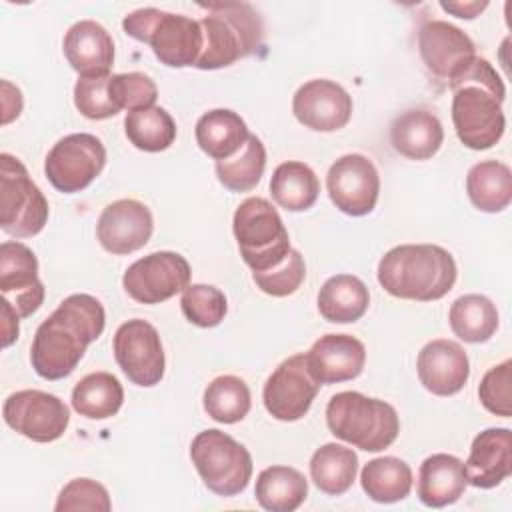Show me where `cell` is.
Listing matches in <instances>:
<instances>
[{
	"mask_svg": "<svg viewBox=\"0 0 512 512\" xmlns=\"http://www.w3.org/2000/svg\"><path fill=\"white\" fill-rule=\"evenodd\" d=\"M376 276L394 298L432 302L454 288L458 268L452 254L438 244H400L380 258Z\"/></svg>",
	"mask_w": 512,
	"mask_h": 512,
	"instance_id": "obj_3",
	"label": "cell"
},
{
	"mask_svg": "<svg viewBox=\"0 0 512 512\" xmlns=\"http://www.w3.org/2000/svg\"><path fill=\"white\" fill-rule=\"evenodd\" d=\"M360 486L374 502H400L412 490V468L396 456L374 458L364 464L360 472Z\"/></svg>",
	"mask_w": 512,
	"mask_h": 512,
	"instance_id": "obj_32",
	"label": "cell"
},
{
	"mask_svg": "<svg viewBox=\"0 0 512 512\" xmlns=\"http://www.w3.org/2000/svg\"><path fill=\"white\" fill-rule=\"evenodd\" d=\"M512 474V432L508 428H486L472 440L464 462L466 482L474 488H494Z\"/></svg>",
	"mask_w": 512,
	"mask_h": 512,
	"instance_id": "obj_22",
	"label": "cell"
},
{
	"mask_svg": "<svg viewBox=\"0 0 512 512\" xmlns=\"http://www.w3.org/2000/svg\"><path fill=\"white\" fill-rule=\"evenodd\" d=\"M452 90V122L458 140L470 150H488L500 142L506 118L502 102L506 88L494 66L474 56L448 82Z\"/></svg>",
	"mask_w": 512,
	"mask_h": 512,
	"instance_id": "obj_2",
	"label": "cell"
},
{
	"mask_svg": "<svg viewBox=\"0 0 512 512\" xmlns=\"http://www.w3.org/2000/svg\"><path fill=\"white\" fill-rule=\"evenodd\" d=\"M72 408L90 420L112 418L124 402V388L110 372H92L76 382L72 390Z\"/></svg>",
	"mask_w": 512,
	"mask_h": 512,
	"instance_id": "obj_33",
	"label": "cell"
},
{
	"mask_svg": "<svg viewBox=\"0 0 512 512\" xmlns=\"http://www.w3.org/2000/svg\"><path fill=\"white\" fill-rule=\"evenodd\" d=\"M364 364L366 348L350 334H324L306 352V366L318 384L354 380Z\"/></svg>",
	"mask_w": 512,
	"mask_h": 512,
	"instance_id": "obj_21",
	"label": "cell"
},
{
	"mask_svg": "<svg viewBox=\"0 0 512 512\" xmlns=\"http://www.w3.org/2000/svg\"><path fill=\"white\" fill-rule=\"evenodd\" d=\"M204 410L220 424H236L246 418L252 406L248 384L232 374L216 376L204 390Z\"/></svg>",
	"mask_w": 512,
	"mask_h": 512,
	"instance_id": "obj_36",
	"label": "cell"
},
{
	"mask_svg": "<svg viewBox=\"0 0 512 512\" xmlns=\"http://www.w3.org/2000/svg\"><path fill=\"white\" fill-rule=\"evenodd\" d=\"M208 14L198 20L204 36L196 62L200 70H218L254 54L264 38V24L258 10L248 2L200 4Z\"/></svg>",
	"mask_w": 512,
	"mask_h": 512,
	"instance_id": "obj_4",
	"label": "cell"
},
{
	"mask_svg": "<svg viewBox=\"0 0 512 512\" xmlns=\"http://www.w3.org/2000/svg\"><path fill=\"white\" fill-rule=\"evenodd\" d=\"M444 142V128L436 114L424 108H410L394 118L390 126L392 148L410 160L432 158Z\"/></svg>",
	"mask_w": 512,
	"mask_h": 512,
	"instance_id": "obj_24",
	"label": "cell"
},
{
	"mask_svg": "<svg viewBox=\"0 0 512 512\" xmlns=\"http://www.w3.org/2000/svg\"><path fill=\"white\" fill-rule=\"evenodd\" d=\"M266 168V148L254 134L230 158L216 162L218 182L232 192H248L256 188Z\"/></svg>",
	"mask_w": 512,
	"mask_h": 512,
	"instance_id": "obj_37",
	"label": "cell"
},
{
	"mask_svg": "<svg viewBox=\"0 0 512 512\" xmlns=\"http://www.w3.org/2000/svg\"><path fill=\"white\" fill-rule=\"evenodd\" d=\"M106 148L100 138L76 132L60 138L44 160L48 182L62 194H76L88 188L104 170Z\"/></svg>",
	"mask_w": 512,
	"mask_h": 512,
	"instance_id": "obj_10",
	"label": "cell"
},
{
	"mask_svg": "<svg viewBox=\"0 0 512 512\" xmlns=\"http://www.w3.org/2000/svg\"><path fill=\"white\" fill-rule=\"evenodd\" d=\"M54 510L56 512H70V510L110 512L112 502H110L108 490L100 482L92 478H74L60 490Z\"/></svg>",
	"mask_w": 512,
	"mask_h": 512,
	"instance_id": "obj_43",
	"label": "cell"
},
{
	"mask_svg": "<svg viewBox=\"0 0 512 512\" xmlns=\"http://www.w3.org/2000/svg\"><path fill=\"white\" fill-rule=\"evenodd\" d=\"M356 472V452L336 442L320 446L310 458V478L316 488L328 496H340L348 492L356 480Z\"/></svg>",
	"mask_w": 512,
	"mask_h": 512,
	"instance_id": "obj_30",
	"label": "cell"
},
{
	"mask_svg": "<svg viewBox=\"0 0 512 512\" xmlns=\"http://www.w3.org/2000/svg\"><path fill=\"white\" fill-rule=\"evenodd\" d=\"M440 8L446 10L448 14L456 16V18L472 20V18H476L482 10L488 8V2H486V0H484V2H458V0H454V2L448 0V2H446V0H442V2H440Z\"/></svg>",
	"mask_w": 512,
	"mask_h": 512,
	"instance_id": "obj_45",
	"label": "cell"
},
{
	"mask_svg": "<svg viewBox=\"0 0 512 512\" xmlns=\"http://www.w3.org/2000/svg\"><path fill=\"white\" fill-rule=\"evenodd\" d=\"M112 350L116 364L132 384L142 388L160 384L166 358L160 334L150 322L132 318L120 324L114 334Z\"/></svg>",
	"mask_w": 512,
	"mask_h": 512,
	"instance_id": "obj_12",
	"label": "cell"
},
{
	"mask_svg": "<svg viewBox=\"0 0 512 512\" xmlns=\"http://www.w3.org/2000/svg\"><path fill=\"white\" fill-rule=\"evenodd\" d=\"M318 390L320 384L306 366V354H294L268 376L262 400L272 418L296 422L308 414Z\"/></svg>",
	"mask_w": 512,
	"mask_h": 512,
	"instance_id": "obj_14",
	"label": "cell"
},
{
	"mask_svg": "<svg viewBox=\"0 0 512 512\" xmlns=\"http://www.w3.org/2000/svg\"><path fill=\"white\" fill-rule=\"evenodd\" d=\"M306 278V264L298 250H290L288 256L274 268L266 272H252V280L256 286L274 298H284L294 294Z\"/></svg>",
	"mask_w": 512,
	"mask_h": 512,
	"instance_id": "obj_39",
	"label": "cell"
},
{
	"mask_svg": "<svg viewBox=\"0 0 512 512\" xmlns=\"http://www.w3.org/2000/svg\"><path fill=\"white\" fill-rule=\"evenodd\" d=\"M328 430L366 452L388 448L400 432V420L392 404L346 390L334 394L326 404Z\"/></svg>",
	"mask_w": 512,
	"mask_h": 512,
	"instance_id": "obj_5",
	"label": "cell"
},
{
	"mask_svg": "<svg viewBox=\"0 0 512 512\" xmlns=\"http://www.w3.org/2000/svg\"><path fill=\"white\" fill-rule=\"evenodd\" d=\"M190 276V264L182 254L162 250L132 262L122 276V286L140 304H160L184 292Z\"/></svg>",
	"mask_w": 512,
	"mask_h": 512,
	"instance_id": "obj_11",
	"label": "cell"
},
{
	"mask_svg": "<svg viewBox=\"0 0 512 512\" xmlns=\"http://www.w3.org/2000/svg\"><path fill=\"white\" fill-rule=\"evenodd\" d=\"M48 200L12 154H0V228L14 238H30L48 222Z\"/></svg>",
	"mask_w": 512,
	"mask_h": 512,
	"instance_id": "obj_9",
	"label": "cell"
},
{
	"mask_svg": "<svg viewBox=\"0 0 512 512\" xmlns=\"http://www.w3.org/2000/svg\"><path fill=\"white\" fill-rule=\"evenodd\" d=\"M124 32L152 48L154 56L170 68L196 66L204 36L200 22L158 8H138L124 16Z\"/></svg>",
	"mask_w": 512,
	"mask_h": 512,
	"instance_id": "obj_6",
	"label": "cell"
},
{
	"mask_svg": "<svg viewBox=\"0 0 512 512\" xmlns=\"http://www.w3.org/2000/svg\"><path fill=\"white\" fill-rule=\"evenodd\" d=\"M2 106H4V116L2 124L12 122L14 118L20 116L22 112V94L16 86H12L8 80H2Z\"/></svg>",
	"mask_w": 512,
	"mask_h": 512,
	"instance_id": "obj_44",
	"label": "cell"
},
{
	"mask_svg": "<svg viewBox=\"0 0 512 512\" xmlns=\"http://www.w3.org/2000/svg\"><path fill=\"white\" fill-rule=\"evenodd\" d=\"M74 104L90 120H106L120 112L110 94V76L78 78L74 84Z\"/></svg>",
	"mask_w": 512,
	"mask_h": 512,
	"instance_id": "obj_40",
	"label": "cell"
},
{
	"mask_svg": "<svg viewBox=\"0 0 512 512\" xmlns=\"http://www.w3.org/2000/svg\"><path fill=\"white\" fill-rule=\"evenodd\" d=\"M110 94L114 104L122 110H140L154 106L158 88L154 80L142 72H126L110 76Z\"/></svg>",
	"mask_w": 512,
	"mask_h": 512,
	"instance_id": "obj_42",
	"label": "cell"
},
{
	"mask_svg": "<svg viewBox=\"0 0 512 512\" xmlns=\"http://www.w3.org/2000/svg\"><path fill=\"white\" fill-rule=\"evenodd\" d=\"M420 384L436 396L460 392L470 376V362L464 348L448 338H436L422 346L416 360Z\"/></svg>",
	"mask_w": 512,
	"mask_h": 512,
	"instance_id": "obj_20",
	"label": "cell"
},
{
	"mask_svg": "<svg viewBox=\"0 0 512 512\" xmlns=\"http://www.w3.org/2000/svg\"><path fill=\"white\" fill-rule=\"evenodd\" d=\"M292 112L314 132H336L350 122L352 96L332 80L314 78L294 92Z\"/></svg>",
	"mask_w": 512,
	"mask_h": 512,
	"instance_id": "obj_19",
	"label": "cell"
},
{
	"mask_svg": "<svg viewBox=\"0 0 512 512\" xmlns=\"http://www.w3.org/2000/svg\"><path fill=\"white\" fill-rule=\"evenodd\" d=\"M4 422L32 442L58 440L70 422L68 406L54 394L42 390H18L4 400Z\"/></svg>",
	"mask_w": 512,
	"mask_h": 512,
	"instance_id": "obj_13",
	"label": "cell"
},
{
	"mask_svg": "<svg viewBox=\"0 0 512 512\" xmlns=\"http://www.w3.org/2000/svg\"><path fill=\"white\" fill-rule=\"evenodd\" d=\"M194 134L200 150L216 162L234 156L250 136L248 126L240 114L228 108L204 112L196 122Z\"/></svg>",
	"mask_w": 512,
	"mask_h": 512,
	"instance_id": "obj_26",
	"label": "cell"
},
{
	"mask_svg": "<svg viewBox=\"0 0 512 512\" xmlns=\"http://www.w3.org/2000/svg\"><path fill=\"white\" fill-rule=\"evenodd\" d=\"M316 304L324 320L332 324H350L366 314L370 292L358 276L336 274L322 284Z\"/></svg>",
	"mask_w": 512,
	"mask_h": 512,
	"instance_id": "obj_27",
	"label": "cell"
},
{
	"mask_svg": "<svg viewBox=\"0 0 512 512\" xmlns=\"http://www.w3.org/2000/svg\"><path fill=\"white\" fill-rule=\"evenodd\" d=\"M418 52L428 72L446 82L476 56L472 38L446 20H428L420 26Z\"/></svg>",
	"mask_w": 512,
	"mask_h": 512,
	"instance_id": "obj_18",
	"label": "cell"
},
{
	"mask_svg": "<svg viewBox=\"0 0 512 512\" xmlns=\"http://www.w3.org/2000/svg\"><path fill=\"white\" fill-rule=\"evenodd\" d=\"M124 130L130 144L144 152H162L176 140L174 118L160 106L128 112L124 118Z\"/></svg>",
	"mask_w": 512,
	"mask_h": 512,
	"instance_id": "obj_35",
	"label": "cell"
},
{
	"mask_svg": "<svg viewBox=\"0 0 512 512\" xmlns=\"http://www.w3.org/2000/svg\"><path fill=\"white\" fill-rule=\"evenodd\" d=\"M332 204L348 216H366L380 194V176L374 162L362 154L340 156L326 174Z\"/></svg>",
	"mask_w": 512,
	"mask_h": 512,
	"instance_id": "obj_15",
	"label": "cell"
},
{
	"mask_svg": "<svg viewBox=\"0 0 512 512\" xmlns=\"http://www.w3.org/2000/svg\"><path fill=\"white\" fill-rule=\"evenodd\" d=\"M254 496L264 510L292 512L308 496V482L292 466H268L256 478Z\"/></svg>",
	"mask_w": 512,
	"mask_h": 512,
	"instance_id": "obj_31",
	"label": "cell"
},
{
	"mask_svg": "<svg viewBox=\"0 0 512 512\" xmlns=\"http://www.w3.org/2000/svg\"><path fill=\"white\" fill-rule=\"evenodd\" d=\"M464 462L452 454H432L418 470V498L428 508H444L454 504L466 490Z\"/></svg>",
	"mask_w": 512,
	"mask_h": 512,
	"instance_id": "obj_25",
	"label": "cell"
},
{
	"mask_svg": "<svg viewBox=\"0 0 512 512\" xmlns=\"http://www.w3.org/2000/svg\"><path fill=\"white\" fill-rule=\"evenodd\" d=\"M150 208L134 198L110 202L98 216L96 238L110 254H132L144 248L152 236Z\"/></svg>",
	"mask_w": 512,
	"mask_h": 512,
	"instance_id": "obj_17",
	"label": "cell"
},
{
	"mask_svg": "<svg viewBox=\"0 0 512 512\" xmlns=\"http://www.w3.org/2000/svg\"><path fill=\"white\" fill-rule=\"evenodd\" d=\"M478 398L482 406L496 416H512V360L492 366L480 380Z\"/></svg>",
	"mask_w": 512,
	"mask_h": 512,
	"instance_id": "obj_41",
	"label": "cell"
},
{
	"mask_svg": "<svg viewBox=\"0 0 512 512\" xmlns=\"http://www.w3.org/2000/svg\"><path fill=\"white\" fill-rule=\"evenodd\" d=\"M270 194L280 208L288 212H304L318 200L320 182L308 164L288 160L276 166L270 180Z\"/></svg>",
	"mask_w": 512,
	"mask_h": 512,
	"instance_id": "obj_29",
	"label": "cell"
},
{
	"mask_svg": "<svg viewBox=\"0 0 512 512\" xmlns=\"http://www.w3.org/2000/svg\"><path fill=\"white\" fill-rule=\"evenodd\" d=\"M0 292L20 318L32 316L44 302L36 254L18 240L0 244Z\"/></svg>",
	"mask_w": 512,
	"mask_h": 512,
	"instance_id": "obj_16",
	"label": "cell"
},
{
	"mask_svg": "<svg viewBox=\"0 0 512 512\" xmlns=\"http://www.w3.org/2000/svg\"><path fill=\"white\" fill-rule=\"evenodd\" d=\"M64 56L80 78L110 76L114 64V40L96 20H80L64 34Z\"/></svg>",
	"mask_w": 512,
	"mask_h": 512,
	"instance_id": "obj_23",
	"label": "cell"
},
{
	"mask_svg": "<svg viewBox=\"0 0 512 512\" xmlns=\"http://www.w3.org/2000/svg\"><path fill=\"white\" fill-rule=\"evenodd\" d=\"M190 458L204 486L224 498L244 492L252 478L254 466L246 446L216 428L194 436Z\"/></svg>",
	"mask_w": 512,
	"mask_h": 512,
	"instance_id": "obj_8",
	"label": "cell"
},
{
	"mask_svg": "<svg viewBox=\"0 0 512 512\" xmlns=\"http://www.w3.org/2000/svg\"><path fill=\"white\" fill-rule=\"evenodd\" d=\"M466 192L470 202L488 214L502 212L512 202V170L498 160H482L468 170Z\"/></svg>",
	"mask_w": 512,
	"mask_h": 512,
	"instance_id": "obj_28",
	"label": "cell"
},
{
	"mask_svg": "<svg viewBox=\"0 0 512 512\" xmlns=\"http://www.w3.org/2000/svg\"><path fill=\"white\" fill-rule=\"evenodd\" d=\"M232 232L240 256L252 272L278 266L292 250L288 230L278 210L266 198H246L234 212Z\"/></svg>",
	"mask_w": 512,
	"mask_h": 512,
	"instance_id": "obj_7",
	"label": "cell"
},
{
	"mask_svg": "<svg viewBox=\"0 0 512 512\" xmlns=\"http://www.w3.org/2000/svg\"><path fill=\"white\" fill-rule=\"evenodd\" d=\"M106 312L98 298L72 294L36 328L30 362L44 380H62L74 372L90 342L100 338Z\"/></svg>",
	"mask_w": 512,
	"mask_h": 512,
	"instance_id": "obj_1",
	"label": "cell"
},
{
	"mask_svg": "<svg viewBox=\"0 0 512 512\" xmlns=\"http://www.w3.org/2000/svg\"><path fill=\"white\" fill-rule=\"evenodd\" d=\"M452 332L470 344L486 342L498 330L496 304L482 294H464L456 298L448 312Z\"/></svg>",
	"mask_w": 512,
	"mask_h": 512,
	"instance_id": "obj_34",
	"label": "cell"
},
{
	"mask_svg": "<svg viewBox=\"0 0 512 512\" xmlns=\"http://www.w3.org/2000/svg\"><path fill=\"white\" fill-rule=\"evenodd\" d=\"M180 308L186 320L200 328L218 326L228 312L224 292L210 284H188L182 292Z\"/></svg>",
	"mask_w": 512,
	"mask_h": 512,
	"instance_id": "obj_38",
	"label": "cell"
},
{
	"mask_svg": "<svg viewBox=\"0 0 512 512\" xmlns=\"http://www.w3.org/2000/svg\"><path fill=\"white\" fill-rule=\"evenodd\" d=\"M18 314H16V310L4 300L2 302V334H4V338H2V346L4 348H8L16 338H18V332H20V328H18Z\"/></svg>",
	"mask_w": 512,
	"mask_h": 512,
	"instance_id": "obj_46",
	"label": "cell"
}]
</instances>
